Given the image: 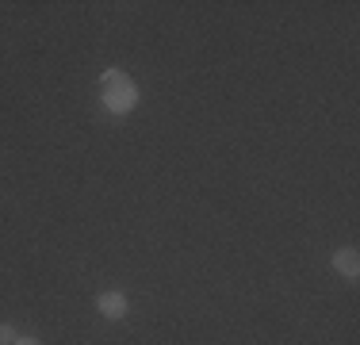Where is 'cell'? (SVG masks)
<instances>
[{
    "label": "cell",
    "instance_id": "7a4b0ae2",
    "mask_svg": "<svg viewBox=\"0 0 360 345\" xmlns=\"http://www.w3.org/2000/svg\"><path fill=\"white\" fill-rule=\"evenodd\" d=\"M96 310H100L104 318H111V322H115V318H123L127 310H131V303H127L123 291H104V296L96 299Z\"/></svg>",
    "mask_w": 360,
    "mask_h": 345
},
{
    "label": "cell",
    "instance_id": "6da1fadb",
    "mask_svg": "<svg viewBox=\"0 0 360 345\" xmlns=\"http://www.w3.org/2000/svg\"><path fill=\"white\" fill-rule=\"evenodd\" d=\"M100 100H104V108L111 115H127L139 104V84L123 69H104V77H100Z\"/></svg>",
    "mask_w": 360,
    "mask_h": 345
},
{
    "label": "cell",
    "instance_id": "5b68a950",
    "mask_svg": "<svg viewBox=\"0 0 360 345\" xmlns=\"http://www.w3.org/2000/svg\"><path fill=\"white\" fill-rule=\"evenodd\" d=\"M12 345H42V341H39V338H15Z\"/></svg>",
    "mask_w": 360,
    "mask_h": 345
},
{
    "label": "cell",
    "instance_id": "3957f363",
    "mask_svg": "<svg viewBox=\"0 0 360 345\" xmlns=\"http://www.w3.org/2000/svg\"><path fill=\"white\" fill-rule=\"evenodd\" d=\"M333 269H338L341 276H349V280H356V276H360L356 249H338V253H333Z\"/></svg>",
    "mask_w": 360,
    "mask_h": 345
},
{
    "label": "cell",
    "instance_id": "277c9868",
    "mask_svg": "<svg viewBox=\"0 0 360 345\" xmlns=\"http://www.w3.org/2000/svg\"><path fill=\"white\" fill-rule=\"evenodd\" d=\"M15 338H20V334H15L12 326H0V345H12Z\"/></svg>",
    "mask_w": 360,
    "mask_h": 345
}]
</instances>
